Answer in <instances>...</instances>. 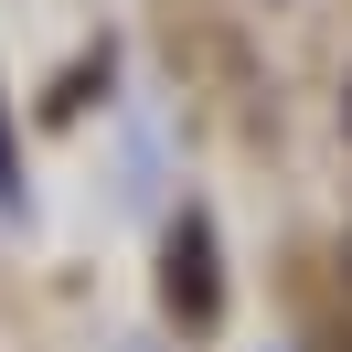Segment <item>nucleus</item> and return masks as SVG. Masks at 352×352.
Listing matches in <instances>:
<instances>
[{
    "label": "nucleus",
    "instance_id": "f03ea898",
    "mask_svg": "<svg viewBox=\"0 0 352 352\" xmlns=\"http://www.w3.org/2000/svg\"><path fill=\"white\" fill-rule=\"evenodd\" d=\"M0 203H22V150H11V107H0Z\"/></svg>",
    "mask_w": 352,
    "mask_h": 352
},
{
    "label": "nucleus",
    "instance_id": "f257e3e1",
    "mask_svg": "<svg viewBox=\"0 0 352 352\" xmlns=\"http://www.w3.org/2000/svg\"><path fill=\"white\" fill-rule=\"evenodd\" d=\"M160 309H171L182 331H214L224 320V235L203 214H182L171 235H160Z\"/></svg>",
    "mask_w": 352,
    "mask_h": 352
}]
</instances>
